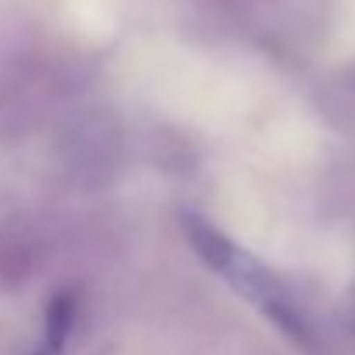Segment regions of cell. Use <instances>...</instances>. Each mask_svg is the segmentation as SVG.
Wrapping results in <instances>:
<instances>
[{"label": "cell", "instance_id": "obj_1", "mask_svg": "<svg viewBox=\"0 0 355 355\" xmlns=\"http://www.w3.org/2000/svg\"><path fill=\"white\" fill-rule=\"evenodd\" d=\"M183 235L190 241V248L204 259V266L211 272H218L221 279H228L238 290V297H245L290 342L307 345V349L314 345V331H311L304 311L297 307V300L290 297V290L255 255H248L245 248H238L221 228H214L200 214H183Z\"/></svg>", "mask_w": 355, "mask_h": 355}, {"label": "cell", "instance_id": "obj_2", "mask_svg": "<svg viewBox=\"0 0 355 355\" xmlns=\"http://www.w3.org/2000/svg\"><path fill=\"white\" fill-rule=\"evenodd\" d=\"M69 331H73V297L59 293L52 300L49 314H45V338L31 355H62L66 342H69Z\"/></svg>", "mask_w": 355, "mask_h": 355}]
</instances>
